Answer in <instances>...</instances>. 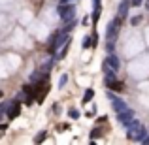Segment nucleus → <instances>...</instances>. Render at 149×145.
I'll return each mask as SVG.
<instances>
[{"label":"nucleus","instance_id":"1","mask_svg":"<svg viewBox=\"0 0 149 145\" xmlns=\"http://www.w3.org/2000/svg\"><path fill=\"white\" fill-rule=\"evenodd\" d=\"M25 92L29 96H34L38 102H42L45 98V94L49 92V79H42L38 83H34L32 87H25Z\"/></svg>","mask_w":149,"mask_h":145},{"label":"nucleus","instance_id":"2","mask_svg":"<svg viewBox=\"0 0 149 145\" xmlns=\"http://www.w3.org/2000/svg\"><path fill=\"white\" fill-rule=\"evenodd\" d=\"M128 139H138V142H143V139H146V130H143V126H140L136 121L130 124V128H128Z\"/></svg>","mask_w":149,"mask_h":145},{"label":"nucleus","instance_id":"3","mask_svg":"<svg viewBox=\"0 0 149 145\" xmlns=\"http://www.w3.org/2000/svg\"><path fill=\"white\" fill-rule=\"evenodd\" d=\"M119 28H121V15L119 17H115L111 23H109V26H108V42H113L117 38V34H119Z\"/></svg>","mask_w":149,"mask_h":145},{"label":"nucleus","instance_id":"4","mask_svg":"<svg viewBox=\"0 0 149 145\" xmlns=\"http://www.w3.org/2000/svg\"><path fill=\"white\" fill-rule=\"evenodd\" d=\"M58 15L62 21H72L74 19V6L72 4H58Z\"/></svg>","mask_w":149,"mask_h":145},{"label":"nucleus","instance_id":"5","mask_svg":"<svg viewBox=\"0 0 149 145\" xmlns=\"http://www.w3.org/2000/svg\"><path fill=\"white\" fill-rule=\"evenodd\" d=\"M119 123L125 124V126H130L132 123H134V113L130 111V109H125V111L119 113Z\"/></svg>","mask_w":149,"mask_h":145},{"label":"nucleus","instance_id":"6","mask_svg":"<svg viewBox=\"0 0 149 145\" xmlns=\"http://www.w3.org/2000/svg\"><path fill=\"white\" fill-rule=\"evenodd\" d=\"M6 113H8V119H15V117L21 113V102H19V100H13L10 104V108H8Z\"/></svg>","mask_w":149,"mask_h":145},{"label":"nucleus","instance_id":"7","mask_svg":"<svg viewBox=\"0 0 149 145\" xmlns=\"http://www.w3.org/2000/svg\"><path fill=\"white\" fill-rule=\"evenodd\" d=\"M106 83H108V89H111V91H115V92L125 91V83H121V81H117V79H106Z\"/></svg>","mask_w":149,"mask_h":145},{"label":"nucleus","instance_id":"8","mask_svg":"<svg viewBox=\"0 0 149 145\" xmlns=\"http://www.w3.org/2000/svg\"><path fill=\"white\" fill-rule=\"evenodd\" d=\"M111 100H113V108H115V111H117V113H121V111H125V109H127L125 102L117 100V98H111Z\"/></svg>","mask_w":149,"mask_h":145},{"label":"nucleus","instance_id":"9","mask_svg":"<svg viewBox=\"0 0 149 145\" xmlns=\"http://www.w3.org/2000/svg\"><path fill=\"white\" fill-rule=\"evenodd\" d=\"M128 4H130V2H128V0H125V2L119 6V15H121V17H125V15H127V11H128Z\"/></svg>","mask_w":149,"mask_h":145},{"label":"nucleus","instance_id":"10","mask_svg":"<svg viewBox=\"0 0 149 145\" xmlns=\"http://www.w3.org/2000/svg\"><path fill=\"white\" fill-rule=\"evenodd\" d=\"M108 64L109 66H111V68H119V60H117V57H113V55H111V57H108Z\"/></svg>","mask_w":149,"mask_h":145},{"label":"nucleus","instance_id":"11","mask_svg":"<svg viewBox=\"0 0 149 145\" xmlns=\"http://www.w3.org/2000/svg\"><path fill=\"white\" fill-rule=\"evenodd\" d=\"M106 79H115V68L109 70L108 64H106Z\"/></svg>","mask_w":149,"mask_h":145},{"label":"nucleus","instance_id":"12","mask_svg":"<svg viewBox=\"0 0 149 145\" xmlns=\"http://www.w3.org/2000/svg\"><path fill=\"white\" fill-rule=\"evenodd\" d=\"M102 132H104V128H95V130L91 132V138H102Z\"/></svg>","mask_w":149,"mask_h":145},{"label":"nucleus","instance_id":"13","mask_svg":"<svg viewBox=\"0 0 149 145\" xmlns=\"http://www.w3.org/2000/svg\"><path fill=\"white\" fill-rule=\"evenodd\" d=\"M93 96H95V91H93V89H89V91L85 92V96H83V104H87V102L91 100Z\"/></svg>","mask_w":149,"mask_h":145},{"label":"nucleus","instance_id":"14","mask_svg":"<svg viewBox=\"0 0 149 145\" xmlns=\"http://www.w3.org/2000/svg\"><path fill=\"white\" fill-rule=\"evenodd\" d=\"M45 136H47V132H40V134L36 136V139H34V142H36V143H42L45 139Z\"/></svg>","mask_w":149,"mask_h":145},{"label":"nucleus","instance_id":"15","mask_svg":"<svg viewBox=\"0 0 149 145\" xmlns=\"http://www.w3.org/2000/svg\"><path fill=\"white\" fill-rule=\"evenodd\" d=\"M70 117H72V119H77V117H79V111H77V109H70Z\"/></svg>","mask_w":149,"mask_h":145},{"label":"nucleus","instance_id":"16","mask_svg":"<svg viewBox=\"0 0 149 145\" xmlns=\"http://www.w3.org/2000/svg\"><path fill=\"white\" fill-rule=\"evenodd\" d=\"M140 21H142V17H134V19H132V25H138Z\"/></svg>","mask_w":149,"mask_h":145},{"label":"nucleus","instance_id":"17","mask_svg":"<svg viewBox=\"0 0 149 145\" xmlns=\"http://www.w3.org/2000/svg\"><path fill=\"white\" fill-rule=\"evenodd\" d=\"M64 83H66V76H62V77H61V81H58V85H61V87H62V85H64Z\"/></svg>","mask_w":149,"mask_h":145},{"label":"nucleus","instance_id":"18","mask_svg":"<svg viewBox=\"0 0 149 145\" xmlns=\"http://www.w3.org/2000/svg\"><path fill=\"white\" fill-rule=\"evenodd\" d=\"M142 4V0H132V6H140Z\"/></svg>","mask_w":149,"mask_h":145},{"label":"nucleus","instance_id":"19","mask_svg":"<svg viewBox=\"0 0 149 145\" xmlns=\"http://www.w3.org/2000/svg\"><path fill=\"white\" fill-rule=\"evenodd\" d=\"M143 143H149V136H147V138H146V139H143Z\"/></svg>","mask_w":149,"mask_h":145},{"label":"nucleus","instance_id":"20","mask_svg":"<svg viewBox=\"0 0 149 145\" xmlns=\"http://www.w3.org/2000/svg\"><path fill=\"white\" fill-rule=\"evenodd\" d=\"M0 98H2V91H0Z\"/></svg>","mask_w":149,"mask_h":145},{"label":"nucleus","instance_id":"21","mask_svg":"<svg viewBox=\"0 0 149 145\" xmlns=\"http://www.w3.org/2000/svg\"><path fill=\"white\" fill-rule=\"evenodd\" d=\"M0 111H2V108H0Z\"/></svg>","mask_w":149,"mask_h":145}]
</instances>
